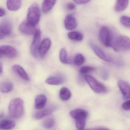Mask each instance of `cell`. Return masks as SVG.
Returning <instances> with one entry per match:
<instances>
[{
    "instance_id": "obj_29",
    "label": "cell",
    "mask_w": 130,
    "mask_h": 130,
    "mask_svg": "<svg viewBox=\"0 0 130 130\" xmlns=\"http://www.w3.org/2000/svg\"><path fill=\"white\" fill-rule=\"evenodd\" d=\"M120 22L123 25L130 27V18L128 17L123 16L120 19Z\"/></svg>"
},
{
    "instance_id": "obj_9",
    "label": "cell",
    "mask_w": 130,
    "mask_h": 130,
    "mask_svg": "<svg viewBox=\"0 0 130 130\" xmlns=\"http://www.w3.org/2000/svg\"><path fill=\"white\" fill-rule=\"evenodd\" d=\"M1 56H4L9 58H15L18 53L15 48L9 45H3L0 47Z\"/></svg>"
},
{
    "instance_id": "obj_17",
    "label": "cell",
    "mask_w": 130,
    "mask_h": 130,
    "mask_svg": "<svg viewBox=\"0 0 130 130\" xmlns=\"http://www.w3.org/2000/svg\"><path fill=\"white\" fill-rule=\"evenodd\" d=\"M13 69L19 76H20L23 79L26 81H29L30 78L28 74L26 73L24 68L18 64H15L13 67Z\"/></svg>"
},
{
    "instance_id": "obj_13",
    "label": "cell",
    "mask_w": 130,
    "mask_h": 130,
    "mask_svg": "<svg viewBox=\"0 0 130 130\" xmlns=\"http://www.w3.org/2000/svg\"><path fill=\"white\" fill-rule=\"evenodd\" d=\"M51 45V41L49 38L44 39L41 43L39 49V55L41 58L44 57Z\"/></svg>"
},
{
    "instance_id": "obj_7",
    "label": "cell",
    "mask_w": 130,
    "mask_h": 130,
    "mask_svg": "<svg viewBox=\"0 0 130 130\" xmlns=\"http://www.w3.org/2000/svg\"><path fill=\"white\" fill-rule=\"evenodd\" d=\"M41 39V32L37 29L34 34L33 40L30 48L31 54L33 57H38L39 56V49L40 47Z\"/></svg>"
},
{
    "instance_id": "obj_6",
    "label": "cell",
    "mask_w": 130,
    "mask_h": 130,
    "mask_svg": "<svg viewBox=\"0 0 130 130\" xmlns=\"http://www.w3.org/2000/svg\"><path fill=\"white\" fill-rule=\"evenodd\" d=\"M85 79L90 88L95 92L99 93H105L107 91V89L105 85L90 75L85 76Z\"/></svg>"
},
{
    "instance_id": "obj_18",
    "label": "cell",
    "mask_w": 130,
    "mask_h": 130,
    "mask_svg": "<svg viewBox=\"0 0 130 130\" xmlns=\"http://www.w3.org/2000/svg\"><path fill=\"white\" fill-rule=\"evenodd\" d=\"M47 102L46 96L43 94H40L36 96L35 100V107L37 109L44 108Z\"/></svg>"
},
{
    "instance_id": "obj_26",
    "label": "cell",
    "mask_w": 130,
    "mask_h": 130,
    "mask_svg": "<svg viewBox=\"0 0 130 130\" xmlns=\"http://www.w3.org/2000/svg\"><path fill=\"white\" fill-rule=\"evenodd\" d=\"M60 59L63 63H71V61L68 58L67 51L64 48H61L60 52Z\"/></svg>"
},
{
    "instance_id": "obj_34",
    "label": "cell",
    "mask_w": 130,
    "mask_h": 130,
    "mask_svg": "<svg viewBox=\"0 0 130 130\" xmlns=\"http://www.w3.org/2000/svg\"><path fill=\"white\" fill-rule=\"evenodd\" d=\"M6 11L4 9L1 7L0 8V17H1L4 16L6 14Z\"/></svg>"
},
{
    "instance_id": "obj_1",
    "label": "cell",
    "mask_w": 130,
    "mask_h": 130,
    "mask_svg": "<svg viewBox=\"0 0 130 130\" xmlns=\"http://www.w3.org/2000/svg\"><path fill=\"white\" fill-rule=\"evenodd\" d=\"M9 114L10 117L19 119L24 114V102L19 98H15L10 101L9 106Z\"/></svg>"
},
{
    "instance_id": "obj_19",
    "label": "cell",
    "mask_w": 130,
    "mask_h": 130,
    "mask_svg": "<svg viewBox=\"0 0 130 130\" xmlns=\"http://www.w3.org/2000/svg\"><path fill=\"white\" fill-rule=\"evenodd\" d=\"M57 0H44L42 6V12L45 13L49 12L54 7Z\"/></svg>"
},
{
    "instance_id": "obj_20",
    "label": "cell",
    "mask_w": 130,
    "mask_h": 130,
    "mask_svg": "<svg viewBox=\"0 0 130 130\" xmlns=\"http://www.w3.org/2000/svg\"><path fill=\"white\" fill-rule=\"evenodd\" d=\"M129 3V0H116L115 9L116 12H119L125 10Z\"/></svg>"
},
{
    "instance_id": "obj_21",
    "label": "cell",
    "mask_w": 130,
    "mask_h": 130,
    "mask_svg": "<svg viewBox=\"0 0 130 130\" xmlns=\"http://www.w3.org/2000/svg\"><path fill=\"white\" fill-rule=\"evenodd\" d=\"M64 82V79L62 77L57 76H52L47 78L45 80V83L47 84L51 85H59L62 84Z\"/></svg>"
},
{
    "instance_id": "obj_3",
    "label": "cell",
    "mask_w": 130,
    "mask_h": 130,
    "mask_svg": "<svg viewBox=\"0 0 130 130\" xmlns=\"http://www.w3.org/2000/svg\"><path fill=\"white\" fill-rule=\"evenodd\" d=\"M112 47L116 52L130 50V38L125 36H119L114 39Z\"/></svg>"
},
{
    "instance_id": "obj_12",
    "label": "cell",
    "mask_w": 130,
    "mask_h": 130,
    "mask_svg": "<svg viewBox=\"0 0 130 130\" xmlns=\"http://www.w3.org/2000/svg\"><path fill=\"white\" fill-rule=\"evenodd\" d=\"M118 86L125 100L130 99V86L124 80H120L118 83Z\"/></svg>"
},
{
    "instance_id": "obj_27",
    "label": "cell",
    "mask_w": 130,
    "mask_h": 130,
    "mask_svg": "<svg viewBox=\"0 0 130 130\" xmlns=\"http://www.w3.org/2000/svg\"><path fill=\"white\" fill-rule=\"evenodd\" d=\"M55 121L52 118L46 119L43 122V125L44 127L47 128H51L53 127L55 125Z\"/></svg>"
},
{
    "instance_id": "obj_31",
    "label": "cell",
    "mask_w": 130,
    "mask_h": 130,
    "mask_svg": "<svg viewBox=\"0 0 130 130\" xmlns=\"http://www.w3.org/2000/svg\"><path fill=\"white\" fill-rule=\"evenodd\" d=\"M122 107L124 110H130V99L124 103L122 106Z\"/></svg>"
},
{
    "instance_id": "obj_10",
    "label": "cell",
    "mask_w": 130,
    "mask_h": 130,
    "mask_svg": "<svg viewBox=\"0 0 130 130\" xmlns=\"http://www.w3.org/2000/svg\"><path fill=\"white\" fill-rule=\"evenodd\" d=\"M57 108V106L56 105L51 106L49 107L35 112L33 115V118L37 120L41 119L44 117L51 115Z\"/></svg>"
},
{
    "instance_id": "obj_33",
    "label": "cell",
    "mask_w": 130,
    "mask_h": 130,
    "mask_svg": "<svg viewBox=\"0 0 130 130\" xmlns=\"http://www.w3.org/2000/svg\"><path fill=\"white\" fill-rule=\"evenodd\" d=\"M67 8L69 10H73L76 9V6L73 3H69L67 5Z\"/></svg>"
},
{
    "instance_id": "obj_35",
    "label": "cell",
    "mask_w": 130,
    "mask_h": 130,
    "mask_svg": "<svg viewBox=\"0 0 130 130\" xmlns=\"http://www.w3.org/2000/svg\"><path fill=\"white\" fill-rule=\"evenodd\" d=\"M0 69H1V74H2L3 72V64L1 63H0Z\"/></svg>"
},
{
    "instance_id": "obj_22",
    "label": "cell",
    "mask_w": 130,
    "mask_h": 130,
    "mask_svg": "<svg viewBox=\"0 0 130 130\" xmlns=\"http://www.w3.org/2000/svg\"><path fill=\"white\" fill-rule=\"evenodd\" d=\"M15 125V123L10 119H4L0 122V128L1 129L9 130L13 128Z\"/></svg>"
},
{
    "instance_id": "obj_15",
    "label": "cell",
    "mask_w": 130,
    "mask_h": 130,
    "mask_svg": "<svg viewBox=\"0 0 130 130\" xmlns=\"http://www.w3.org/2000/svg\"><path fill=\"white\" fill-rule=\"evenodd\" d=\"M65 28L68 30H73L75 29L77 24L76 19L72 15H69L66 17L64 21Z\"/></svg>"
},
{
    "instance_id": "obj_11",
    "label": "cell",
    "mask_w": 130,
    "mask_h": 130,
    "mask_svg": "<svg viewBox=\"0 0 130 130\" xmlns=\"http://www.w3.org/2000/svg\"><path fill=\"white\" fill-rule=\"evenodd\" d=\"M19 29L21 32L27 35H34L37 29L35 26L29 23L27 20L21 23Z\"/></svg>"
},
{
    "instance_id": "obj_25",
    "label": "cell",
    "mask_w": 130,
    "mask_h": 130,
    "mask_svg": "<svg viewBox=\"0 0 130 130\" xmlns=\"http://www.w3.org/2000/svg\"><path fill=\"white\" fill-rule=\"evenodd\" d=\"M68 38L71 40L74 41H82L83 39V35L80 32L77 31H71L68 33Z\"/></svg>"
},
{
    "instance_id": "obj_28",
    "label": "cell",
    "mask_w": 130,
    "mask_h": 130,
    "mask_svg": "<svg viewBox=\"0 0 130 130\" xmlns=\"http://www.w3.org/2000/svg\"><path fill=\"white\" fill-rule=\"evenodd\" d=\"M85 59L84 56L80 54L77 55L74 60V63L77 66H80L85 62Z\"/></svg>"
},
{
    "instance_id": "obj_30",
    "label": "cell",
    "mask_w": 130,
    "mask_h": 130,
    "mask_svg": "<svg viewBox=\"0 0 130 130\" xmlns=\"http://www.w3.org/2000/svg\"><path fill=\"white\" fill-rule=\"evenodd\" d=\"M95 70V68L92 67H90V66H85V67H82L80 68V72L83 74H85L88 73L90 72L94 71Z\"/></svg>"
},
{
    "instance_id": "obj_4",
    "label": "cell",
    "mask_w": 130,
    "mask_h": 130,
    "mask_svg": "<svg viewBox=\"0 0 130 130\" xmlns=\"http://www.w3.org/2000/svg\"><path fill=\"white\" fill-rule=\"evenodd\" d=\"M41 17L39 6L37 3H33L29 8L27 21L30 24L36 26L39 23Z\"/></svg>"
},
{
    "instance_id": "obj_5",
    "label": "cell",
    "mask_w": 130,
    "mask_h": 130,
    "mask_svg": "<svg viewBox=\"0 0 130 130\" xmlns=\"http://www.w3.org/2000/svg\"><path fill=\"white\" fill-rule=\"evenodd\" d=\"M99 39L104 46L112 47L115 39L109 29L105 26H103L100 31Z\"/></svg>"
},
{
    "instance_id": "obj_14",
    "label": "cell",
    "mask_w": 130,
    "mask_h": 130,
    "mask_svg": "<svg viewBox=\"0 0 130 130\" xmlns=\"http://www.w3.org/2000/svg\"><path fill=\"white\" fill-rule=\"evenodd\" d=\"M90 45L94 53L96 54L98 57L101 58L102 60L106 61V62H111L112 61V59L108 57L105 52L97 45L93 43H90Z\"/></svg>"
},
{
    "instance_id": "obj_2",
    "label": "cell",
    "mask_w": 130,
    "mask_h": 130,
    "mask_svg": "<svg viewBox=\"0 0 130 130\" xmlns=\"http://www.w3.org/2000/svg\"><path fill=\"white\" fill-rule=\"evenodd\" d=\"M70 115L75 120V124L78 130H83L85 128L86 120L88 115L87 112L82 109H76L70 111Z\"/></svg>"
},
{
    "instance_id": "obj_24",
    "label": "cell",
    "mask_w": 130,
    "mask_h": 130,
    "mask_svg": "<svg viewBox=\"0 0 130 130\" xmlns=\"http://www.w3.org/2000/svg\"><path fill=\"white\" fill-rule=\"evenodd\" d=\"M13 86L11 82L5 81L1 83L0 86V89L2 92L7 93L13 90Z\"/></svg>"
},
{
    "instance_id": "obj_23",
    "label": "cell",
    "mask_w": 130,
    "mask_h": 130,
    "mask_svg": "<svg viewBox=\"0 0 130 130\" xmlns=\"http://www.w3.org/2000/svg\"><path fill=\"white\" fill-rule=\"evenodd\" d=\"M59 96L60 99L63 101H68L71 97V92L68 88L66 87H63L60 90Z\"/></svg>"
},
{
    "instance_id": "obj_8",
    "label": "cell",
    "mask_w": 130,
    "mask_h": 130,
    "mask_svg": "<svg viewBox=\"0 0 130 130\" xmlns=\"http://www.w3.org/2000/svg\"><path fill=\"white\" fill-rule=\"evenodd\" d=\"M12 23L9 20H3L0 25V39L1 40L9 35L12 32Z\"/></svg>"
},
{
    "instance_id": "obj_16",
    "label": "cell",
    "mask_w": 130,
    "mask_h": 130,
    "mask_svg": "<svg viewBox=\"0 0 130 130\" xmlns=\"http://www.w3.org/2000/svg\"><path fill=\"white\" fill-rule=\"evenodd\" d=\"M22 5V0H7V6L10 11H16L19 10Z\"/></svg>"
},
{
    "instance_id": "obj_32",
    "label": "cell",
    "mask_w": 130,
    "mask_h": 130,
    "mask_svg": "<svg viewBox=\"0 0 130 130\" xmlns=\"http://www.w3.org/2000/svg\"><path fill=\"white\" fill-rule=\"evenodd\" d=\"M74 2L77 4H83L89 3L91 0H73Z\"/></svg>"
}]
</instances>
